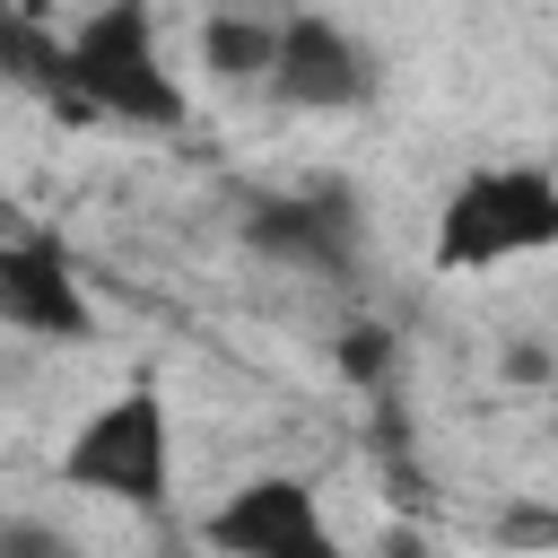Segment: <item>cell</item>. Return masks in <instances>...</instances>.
<instances>
[{
	"label": "cell",
	"mask_w": 558,
	"mask_h": 558,
	"mask_svg": "<svg viewBox=\"0 0 558 558\" xmlns=\"http://www.w3.org/2000/svg\"><path fill=\"white\" fill-rule=\"evenodd\" d=\"M0 78H9V87H26V96H44L52 113H70V122H78V105H70V44H61L52 26L17 17V9H0Z\"/></svg>",
	"instance_id": "cell-8"
},
{
	"label": "cell",
	"mask_w": 558,
	"mask_h": 558,
	"mask_svg": "<svg viewBox=\"0 0 558 558\" xmlns=\"http://www.w3.org/2000/svg\"><path fill=\"white\" fill-rule=\"evenodd\" d=\"M262 87L279 105H296V113H357V105L384 96V52L349 17L296 9V17H279V52H270Z\"/></svg>",
	"instance_id": "cell-5"
},
{
	"label": "cell",
	"mask_w": 558,
	"mask_h": 558,
	"mask_svg": "<svg viewBox=\"0 0 558 558\" xmlns=\"http://www.w3.org/2000/svg\"><path fill=\"white\" fill-rule=\"evenodd\" d=\"M61 44H70V105H78V122H122V131H183L192 122L183 70L166 61L157 17L140 0L87 9Z\"/></svg>",
	"instance_id": "cell-2"
},
{
	"label": "cell",
	"mask_w": 558,
	"mask_h": 558,
	"mask_svg": "<svg viewBox=\"0 0 558 558\" xmlns=\"http://www.w3.org/2000/svg\"><path fill=\"white\" fill-rule=\"evenodd\" d=\"M9 227H17V201H9V192H0V235H9Z\"/></svg>",
	"instance_id": "cell-13"
},
{
	"label": "cell",
	"mask_w": 558,
	"mask_h": 558,
	"mask_svg": "<svg viewBox=\"0 0 558 558\" xmlns=\"http://www.w3.org/2000/svg\"><path fill=\"white\" fill-rule=\"evenodd\" d=\"M244 235H253V253H270V262L340 270V262H349V201H331V192H314V201H253Z\"/></svg>",
	"instance_id": "cell-7"
},
{
	"label": "cell",
	"mask_w": 558,
	"mask_h": 558,
	"mask_svg": "<svg viewBox=\"0 0 558 558\" xmlns=\"http://www.w3.org/2000/svg\"><path fill=\"white\" fill-rule=\"evenodd\" d=\"M201 549L218 558H349L331 506L305 471H253L201 514Z\"/></svg>",
	"instance_id": "cell-4"
},
{
	"label": "cell",
	"mask_w": 558,
	"mask_h": 558,
	"mask_svg": "<svg viewBox=\"0 0 558 558\" xmlns=\"http://www.w3.org/2000/svg\"><path fill=\"white\" fill-rule=\"evenodd\" d=\"M270 52H279V17H209L201 26V61L218 78H270Z\"/></svg>",
	"instance_id": "cell-9"
},
{
	"label": "cell",
	"mask_w": 558,
	"mask_h": 558,
	"mask_svg": "<svg viewBox=\"0 0 558 558\" xmlns=\"http://www.w3.org/2000/svg\"><path fill=\"white\" fill-rule=\"evenodd\" d=\"M0 558H78V541L61 523H35V514H9L0 523Z\"/></svg>",
	"instance_id": "cell-10"
},
{
	"label": "cell",
	"mask_w": 558,
	"mask_h": 558,
	"mask_svg": "<svg viewBox=\"0 0 558 558\" xmlns=\"http://www.w3.org/2000/svg\"><path fill=\"white\" fill-rule=\"evenodd\" d=\"M384 366H392V340H384L375 323H357V331H340V375H349V384H375Z\"/></svg>",
	"instance_id": "cell-11"
},
{
	"label": "cell",
	"mask_w": 558,
	"mask_h": 558,
	"mask_svg": "<svg viewBox=\"0 0 558 558\" xmlns=\"http://www.w3.org/2000/svg\"><path fill=\"white\" fill-rule=\"evenodd\" d=\"M0 331L61 340V349H87L105 331V314H96V296H87V279H78L61 235H44V227H9L0 235Z\"/></svg>",
	"instance_id": "cell-6"
},
{
	"label": "cell",
	"mask_w": 558,
	"mask_h": 558,
	"mask_svg": "<svg viewBox=\"0 0 558 558\" xmlns=\"http://www.w3.org/2000/svg\"><path fill=\"white\" fill-rule=\"evenodd\" d=\"M61 488L166 514V497H174V418H166V392L148 375L78 418V436L61 445Z\"/></svg>",
	"instance_id": "cell-3"
},
{
	"label": "cell",
	"mask_w": 558,
	"mask_h": 558,
	"mask_svg": "<svg viewBox=\"0 0 558 558\" xmlns=\"http://www.w3.org/2000/svg\"><path fill=\"white\" fill-rule=\"evenodd\" d=\"M384 558H427V532H384Z\"/></svg>",
	"instance_id": "cell-12"
},
{
	"label": "cell",
	"mask_w": 558,
	"mask_h": 558,
	"mask_svg": "<svg viewBox=\"0 0 558 558\" xmlns=\"http://www.w3.org/2000/svg\"><path fill=\"white\" fill-rule=\"evenodd\" d=\"M541 253H558V166H541V157H488V166H471L445 192L436 235H427V262L445 279H480V270L541 262Z\"/></svg>",
	"instance_id": "cell-1"
}]
</instances>
